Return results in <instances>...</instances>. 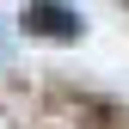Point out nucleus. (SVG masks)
Masks as SVG:
<instances>
[{
    "instance_id": "1",
    "label": "nucleus",
    "mask_w": 129,
    "mask_h": 129,
    "mask_svg": "<svg viewBox=\"0 0 129 129\" xmlns=\"http://www.w3.org/2000/svg\"><path fill=\"white\" fill-rule=\"evenodd\" d=\"M19 25L31 31V37H55V43L80 37V12H74V6H61V0H31V6L19 12Z\"/></svg>"
},
{
    "instance_id": "2",
    "label": "nucleus",
    "mask_w": 129,
    "mask_h": 129,
    "mask_svg": "<svg viewBox=\"0 0 129 129\" xmlns=\"http://www.w3.org/2000/svg\"><path fill=\"white\" fill-rule=\"evenodd\" d=\"M0 55H6V43H0Z\"/></svg>"
}]
</instances>
